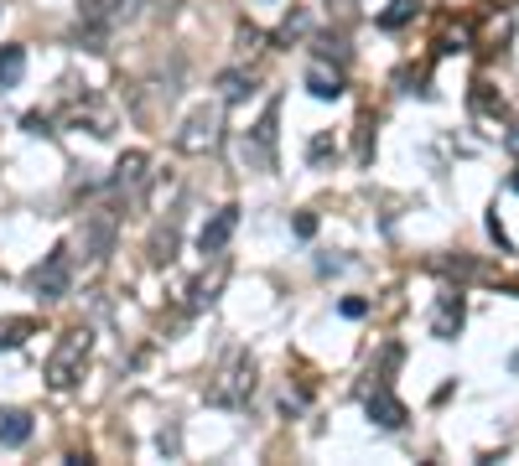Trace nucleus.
<instances>
[{"mask_svg":"<svg viewBox=\"0 0 519 466\" xmlns=\"http://www.w3.org/2000/svg\"><path fill=\"white\" fill-rule=\"evenodd\" d=\"M110 243H114V212H94V218L83 223V233H79L83 259H89V264H99V259L110 254Z\"/></svg>","mask_w":519,"mask_h":466,"instance_id":"obj_10","label":"nucleus"},{"mask_svg":"<svg viewBox=\"0 0 519 466\" xmlns=\"http://www.w3.org/2000/svg\"><path fill=\"white\" fill-rule=\"evenodd\" d=\"M21 125H26V129H32V135H52V119H48V114H26V119H21Z\"/></svg>","mask_w":519,"mask_h":466,"instance_id":"obj_22","label":"nucleus"},{"mask_svg":"<svg viewBox=\"0 0 519 466\" xmlns=\"http://www.w3.org/2000/svg\"><path fill=\"white\" fill-rule=\"evenodd\" d=\"M32 332H37L32 316H5V322H0V347H21Z\"/></svg>","mask_w":519,"mask_h":466,"instance_id":"obj_17","label":"nucleus"},{"mask_svg":"<svg viewBox=\"0 0 519 466\" xmlns=\"http://www.w3.org/2000/svg\"><path fill=\"white\" fill-rule=\"evenodd\" d=\"M307 94L312 98H343V67H327V63H312L307 67Z\"/></svg>","mask_w":519,"mask_h":466,"instance_id":"obj_12","label":"nucleus"},{"mask_svg":"<svg viewBox=\"0 0 519 466\" xmlns=\"http://www.w3.org/2000/svg\"><path fill=\"white\" fill-rule=\"evenodd\" d=\"M255 378H260L255 357L249 353H228V363L208 384V404H218V409H249V399H255Z\"/></svg>","mask_w":519,"mask_h":466,"instance_id":"obj_2","label":"nucleus"},{"mask_svg":"<svg viewBox=\"0 0 519 466\" xmlns=\"http://www.w3.org/2000/svg\"><path fill=\"white\" fill-rule=\"evenodd\" d=\"M32 440V415L26 409H0V446H26Z\"/></svg>","mask_w":519,"mask_h":466,"instance_id":"obj_13","label":"nucleus"},{"mask_svg":"<svg viewBox=\"0 0 519 466\" xmlns=\"http://www.w3.org/2000/svg\"><path fill=\"white\" fill-rule=\"evenodd\" d=\"M296 239H312V233H317V218H312V212H296Z\"/></svg>","mask_w":519,"mask_h":466,"instance_id":"obj_23","label":"nucleus"},{"mask_svg":"<svg viewBox=\"0 0 519 466\" xmlns=\"http://www.w3.org/2000/svg\"><path fill=\"white\" fill-rule=\"evenodd\" d=\"M276 125H281V98H270L255 125L244 129V145H239L249 171H276Z\"/></svg>","mask_w":519,"mask_h":466,"instance_id":"obj_4","label":"nucleus"},{"mask_svg":"<svg viewBox=\"0 0 519 466\" xmlns=\"http://www.w3.org/2000/svg\"><path fill=\"white\" fill-rule=\"evenodd\" d=\"M249 73H244V67H224V73H218V78H213V88H218V94H224V104H239L244 94H249Z\"/></svg>","mask_w":519,"mask_h":466,"instance_id":"obj_15","label":"nucleus"},{"mask_svg":"<svg viewBox=\"0 0 519 466\" xmlns=\"http://www.w3.org/2000/svg\"><path fill=\"white\" fill-rule=\"evenodd\" d=\"M218 285H224V259H218L213 280H197V285H193V301H187V305H193V311H197V305H208V301H213V290H218Z\"/></svg>","mask_w":519,"mask_h":466,"instance_id":"obj_19","label":"nucleus"},{"mask_svg":"<svg viewBox=\"0 0 519 466\" xmlns=\"http://www.w3.org/2000/svg\"><path fill=\"white\" fill-rule=\"evenodd\" d=\"M509 150H519V125H514V129H509Z\"/></svg>","mask_w":519,"mask_h":466,"instance_id":"obj_25","label":"nucleus"},{"mask_svg":"<svg viewBox=\"0 0 519 466\" xmlns=\"http://www.w3.org/2000/svg\"><path fill=\"white\" fill-rule=\"evenodd\" d=\"M514 192H519V171H514Z\"/></svg>","mask_w":519,"mask_h":466,"instance_id":"obj_26","label":"nucleus"},{"mask_svg":"<svg viewBox=\"0 0 519 466\" xmlns=\"http://www.w3.org/2000/svg\"><path fill=\"white\" fill-rule=\"evenodd\" d=\"M364 409H369V419L374 425H379V430H400V425H406V404L395 399V388L389 384H374L369 388V399H364Z\"/></svg>","mask_w":519,"mask_h":466,"instance_id":"obj_8","label":"nucleus"},{"mask_svg":"<svg viewBox=\"0 0 519 466\" xmlns=\"http://www.w3.org/2000/svg\"><path fill=\"white\" fill-rule=\"evenodd\" d=\"M218 140H224V109L218 104H197L182 119V129L172 135V145H177L182 156H208V150H218Z\"/></svg>","mask_w":519,"mask_h":466,"instance_id":"obj_3","label":"nucleus"},{"mask_svg":"<svg viewBox=\"0 0 519 466\" xmlns=\"http://www.w3.org/2000/svg\"><path fill=\"white\" fill-rule=\"evenodd\" d=\"M79 16H83V26H89V36H104L130 16V0H83Z\"/></svg>","mask_w":519,"mask_h":466,"instance_id":"obj_9","label":"nucleus"},{"mask_svg":"<svg viewBox=\"0 0 519 466\" xmlns=\"http://www.w3.org/2000/svg\"><path fill=\"white\" fill-rule=\"evenodd\" d=\"M234 228H239V208H234V202H228V208H218L208 218V223L197 228V249H203V254H224L228 249V239H234Z\"/></svg>","mask_w":519,"mask_h":466,"instance_id":"obj_7","label":"nucleus"},{"mask_svg":"<svg viewBox=\"0 0 519 466\" xmlns=\"http://www.w3.org/2000/svg\"><path fill=\"white\" fill-rule=\"evenodd\" d=\"M410 16H416V0H389L385 11H379V26H385V32H400Z\"/></svg>","mask_w":519,"mask_h":466,"instance_id":"obj_18","label":"nucleus"},{"mask_svg":"<svg viewBox=\"0 0 519 466\" xmlns=\"http://www.w3.org/2000/svg\"><path fill=\"white\" fill-rule=\"evenodd\" d=\"M146 181H151V156L146 150H125V156L114 161V171H110V192L125 197V202H141Z\"/></svg>","mask_w":519,"mask_h":466,"instance_id":"obj_6","label":"nucleus"},{"mask_svg":"<svg viewBox=\"0 0 519 466\" xmlns=\"http://www.w3.org/2000/svg\"><path fill=\"white\" fill-rule=\"evenodd\" d=\"M364 311H369V301H358V295H348V301H343V316H354V322L364 316Z\"/></svg>","mask_w":519,"mask_h":466,"instance_id":"obj_24","label":"nucleus"},{"mask_svg":"<svg viewBox=\"0 0 519 466\" xmlns=\"http://www.w3.org/2000/svg\"><path fill=\"white\" fill-rule=\"evenodd\" d=\"M307 32V11H291V16L281 21V32H276V42H291V36H302Z\"/></svg>","mask_w":519,"mask_h":466,"instance_id":"obj_20","label":"nucleus"},{"mask_svg":"<svg viewBox=\"0 0 519 466\" xmlns=\"http://www.w3.org/2000/svg\"><path fill=\"white\" fill-rule=\"evenodd\" d=\"M89 353H94V332H89V326L63 332L58 347H52V357H48V384L58 388V394H68V388L83 378V368H89Z\"/></svg>","mask_w":519,"mask_h":466,"instance_id":"obj_1","label":"nucleus"},{"mask_svg":"<svg viewBox=\"0 0 519 466\" xmlns=\"http://www.w3.org/2000/svg\"><path fill=\"white\" fill-rule=\"evenodd\" d=\"M457 332H462V295H457V290H441L437 311H431V337L452 342Z\"/></svg>","mask_w":519,"mask_h":466,"instance_id":"obj_11","label":"nucleus"},{"mask_svg":"<svg viewBox=\"0 0 519 466\" xmlns=\"http://www.w3.org/2000/svg\"><path fill=\"white\" fill-rule=\"evenodd\" d=\"M172 259H177V218L151 233V264H172Z\"/></svg>","mask_w":519,"mask_h":466,"instance_id":"obj_16","label":"nucleus"},{"mask_svg":"<svg viewBox=\"0 0 519 466\" xmlns=\"http://www.w3.org/2000/svg\"><path fill=\"white\" fill-rule=\"evenodd\" d=\"M333 150H338V145H333V135H317V140L307 145V161H312V166H323Z\"/></svg>","mask_w":519,"mask_h":466,"instance_id":"obj_21","label":"nucleus"},{"mask_svg":"<svg viewBox=\"0 0 519 466\" xmlns=\"http://www.w3.org/2000/svg\"><path fill=\"white\" fill-rule=\"evenodd\" d=\"M26 285L37 290V301H63L68 290H73V249L58 243V249H52L32 274H26Z\"/></svg>","mask_w":519,"mask_h":466,"instance_id":"obj_5","label":"nucleus"},{"mask_svg":"<svg viewBox=\"0 0 519 466\" xmlns=\"http://www.w3.org/2000/svg\"><path fill=\"white\" fill-rule=\"evenodd\" d=\"M26 78V47H0V94H11Z\"/></svg>","mask_w":519,"mask_h":466,"instance_id":"obj_14","label":"nucleus"}]
</instances>
